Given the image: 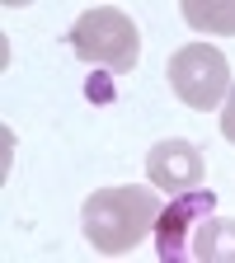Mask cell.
<instances>
[{
	"instance_id": "cell-1",
	"label": "cell",
	"mask_w": 235,
	"mask_h": 263,
	"mask_svg": "<svg viewBox=\"0 0 235 263\" xmlns=\"http://www.w3.org/2000/svg\"><path fill=\"white\" fill-rule=\"evenodd\" d=\"M155 216H160L155 183H113L85 197L80 226H85V240L113 258V254L137 249L155 230Z\"/></svg>"
},
{
	"instance_id": "cell-2",
	"label": "cell",
	"mask_w": 235,
	"mask_h": 263,
	"mask_svg": "<svg viewBox=\"0 0 235 263\" xmlns=\"http://www.w3.org/2000/svg\"><path fill=\"white\" fill-rule=\"evenodd\" d=\"M66 43H71V52L85 66L109 71V76H127L132 66H137V57H141V33H137V24H132V14L118 10V5H94V10H85L71 24Z\"/></svg>"
},
{
	"instance_id": "cell-3",
	"label": "cell",
	"mask_w": 235,
	"mask_h": 263,
	"mask_svg": "<svg viewBox=\"0 0 235 263\" xmlns=\"http://www.w3.org/2000/svg\"><path fill=\"white\" fill-rule=\"evenodd\" d=\"M170 89L184 99V108H197V113H207L216 104H226V94H230V66L216 47L207 43H188L170 57Z\"/></svg>"
},
{
	"instance_id": "cell-4",
	"label": "cell",
	"mask_w": 235,
	"mask_h": 263,
	"mask_svg": "<svg viewBox=\"0 0 235 263\" xmlns=\"http://www.w3.org/2000/svg\"><path fill=\"white\" fill-rule=\"evenodd\" d=\"M212 207H216V197H212L207 188L174 193V202L160 207V216H155V254H160L165 263H184L193 230L212 216Z\"/></svg>"
},
{
	"instance_id": "cell-5",
	"label": "cell",
	"mask_w": 235,
	"mask_h": 263,
	"mask_svg": "<svg viewBox=\"0 0 235 263\" xmlns=\"http://www.w3.org/2000/svg\"><path fill=\"white\" fill-rule=\"evenodd\" d=\"M146 174L160 193H188V188H203V151L184 137L170 141H155L146 151Z\"/></svg>"
},
{
	"instance_id": "cell-6",
	"label": "cell",
	"mask_w": 235,
	"mask_h": 263,
	"mask_svg": "<svg viewBox=\"0 0 235 263\" xmlns=\"http://www.w3.org/2000/svg\"><path fill=\"white\" fill-rule=\"evenodd\" d=\"M184 263H235V221L230 216H207L193 230Z\"/></svg>"
},
{
	"instance_id": "cell-7",
	"label": "cell",
	"mask_w": 235,
	"mask_h": 263,
	"mask_svg": "<svg viewBox=\"0 0 235 263\" xmlns=\"http://www.w3.org/2000/svg\"><path fill=\"white\" fill-rule=\"evenodd\" d=\"M179 14L203 33H235V5H221V0H184Z\"/></svg>"
},
{
	"instance_id": "cell-8",
	"label": "cell",
	"mask_w": 235,
	"mask_h": 263,
	"mask_svg": "<svg viewBox=\"0 0 235 263\" xmlns=\"http://www.w3.org/2000/svg\"><path fill=\"white\" fill-rule=\"evenodd\" d=\"M85 94H89V104H109V99H113V76L109 71H94L89 85H85Z\"/></svg>"
},
{
	"instance_id": "cell-9",
	"label": "cell",
	"mask_w": 235,
	"mask_h": 263,
	"mask_svg": "<svg viewBox=\"0 0 235 263\" xmlns=\"http://www.w3.org/2000/svg\"><path fill=\"white\" fill-rule=\"evenodd\" d=\"M221 137L235 146V89L226 94V104H221Z\"/></svg>"
}]
</instances>
